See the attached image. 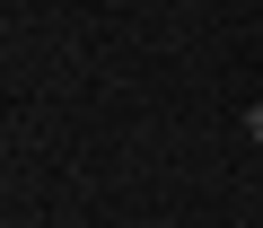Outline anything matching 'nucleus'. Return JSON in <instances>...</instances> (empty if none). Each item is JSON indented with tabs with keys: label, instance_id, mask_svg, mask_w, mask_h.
<instances>
[{
	"label": "nucleus",
	"instance_id": "f257e3e1",
	"mask_svg": "<svg viewBox=\"0 0 263 228\" xmlns=\"http://www.w3.org/2000/svg\"><path fill=\"white\" fill-rule=\"evenodd\" d=\"M246 123H254V141H263V105H254V114H246Z\"/></svg>",
	"mask_w": 263,
	"mask_h": 228
}]
</instances>
